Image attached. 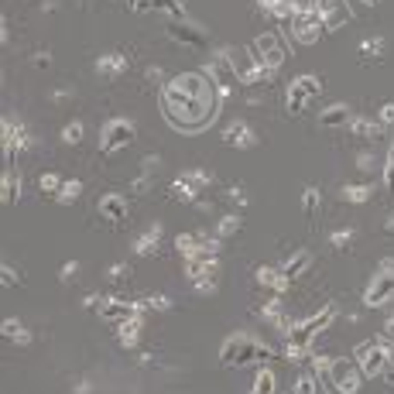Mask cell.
I'll return each mask as SVG.
<instances>
[{
	"instance_id": "8992f818",
	"label": "cell",
	"mask_w": 394,
	"mask_h": 394,
	"mask_svg": "<svg viewBox=\"0 0 394 394\" xmlns=\"http://www.w3.org/2000/svg\"><path fill=\"white\" fill-rule=\"evenodd\" d=\"M357 364H360L364 377H381V374L391 367V350H388V343L371 339V343L357 346Z\"/></svg>"
},
{
	"instance_id": "2e32d148",
	"label": "cell",
	"mask_w": 394,
	"mask_h": 394,
	"mask_svg": "<svg viewBox=\"0 0 394 394\" xmlns=\"http://www.w3.org/2000/svg\"><path fill=\"white\" fill-rule=\"evenodd\" d=\"M254 278H257V285H261L268 295H285V292L292 288V282L282 275V268H271V264H261Z\"/></svg>"
},
{
	"instance_id": "30bf717a",
	"label": "cell",
	"mask_w": 394,
	"mask_h": 394,
	"mask_svg": "<svg viewBox=\"0 0 394 394\" xmlns=\"http://www.w3.org/2000/svg\"><path fill=\"white\" fill-rule=\"evenodd\" d=\"M346 130L357 144H384V137H388V127L381 120H371V117H353Z\"/></svg>"
},
{
	"instance_id": "f6af8a7d",
	"label": "cell",
	"mask_w": 394,
	"mask_h": 394,
	"mask_svg": "<svg viewBox=\"0 0 394 394\" xmlns=\"http://www.w3.org/2000/svg\"><path fill=\"white\" fill-rule=\"evenodd\" d=\"M141 367H161V353H155V350L141 353Z\"/></svg>"
},
{
	"instance_id": "f1b7e54d",
	"label": "cell",
	"mask_w": 394,
	"mask_h": 394,
	"mask_svg": "<svg viewBox=\"0 0 394 394\" xmlns=\"http://www.w3.org/2000/svg\"><path fill=\"white\" fill-rule=\"evenodd\" d=\"M237 230H240V216H237V213H230V216H223V219L216 223L213 237H219V240H230V237H233Z\"/></svg>"
},
{
	"instance_id": "b9f144b4",
	"label": "cell",
	"mask_w": 394,
	"mask_h": 394,
	"mask_svg": "<svg viewBox=\"0 0 394 394\" xmlns=\"http://www.w3.org/2000/svg\"><path fill=\"white\" fill-rule=\"evenodd\" d=\"M130 193H134V196H148V193H151V175H137V179L130 182Z\"/></svg>"
},
{
	"instance_id": "9c48e42d",
	"label": "cell",
	"mask_w": 394,
	"mask_h": 394,
	"mask_svg": "<svg viewBox=\"0 0 394 394\" xmlns=\"http://www.w3.org/2000/svg\"><path fill=\"white\" fill-rule=\"evenodd\" d=\"M144 302H120V298H103V305H99V315L106 319V322H113V326H120V322H127V319H141L144 315Z\"/></svg>"
},
{
	"instance_id": "52a82bcc",
	"label": "cell",
	"mask_w": 394,
	"mask_h": 394,
	"mask_svg": "<svg viewBox=\"0 0 394 394\" xmlns=\"http://www.w3.org/2000/svg\"><path fill=\"white\" fill-rule=\"evenodd\" d=\"M250 52H254L257 62H264V66H271V69H282V62H285V55H288L285 38H282L278 31H264V35H257L254 45H250Z\"/></svg>"
},
{
	"instance_id": "f907efd6",
	"label": "cell",
	"mask_w": 394,
	"mask_h": 394,
	"mask_svg": "<svg viewBox=\"0 0 394 394\" xmlns=\"http://www.w3.org/2000/svg\"><path fill=\"white\" fill-rule=\"evenodd\" d=\"M381 381H384V384H388V388H394V367H388V371H384V374H381Z\"/></svg>"
},
{
	"instance_id": "e575fe53",
	"label": "cell",
	"mask_w": 394,
	"mask_h": 394,
	"mask_svg": "<svg viewBox=\"0 0 394 394\" xmlns=\"http://www.w3.org/2000/svg\"><path fill=\"white\" fill-rule=\"evenodd\" d=\"M144 86H148V90H161V86H165V72H161L158 66H148V69H144Z\"/></svg>"
},
{
	"instance_id": "277c9868",
	"label": "cell",
	"mask_w": 394,
	"mask_h": 394,
	"mask_svg": "<svg viewBox=\"0 0 394 394\" xmlns=\"http://www.w3.org/2000/svg\"><path fill=\"white\" fill-rule=\"evenodd\" d=\"M322 93V79L319 76H298L288 83V90H285V110L292 113V117H302L315 99Z\"/></svg>"
},
{
	"instance_id": "74e56055",
	"label": "cell",
	"mask_w": 394,
	"mask_h": 394,
	"mask_svg": "<svg viewBox=\"0 0 394 394\" xmlns=\"http://www.w3.org/2000/svg\"><path fill=\"white\" fill-rule=\"evenodd\" d=\"M127 271H130V264H127V261H120V264L106 268V282H110V285H120V282L127 278Z\"/></svg>"
},
{
	"instance_id": "484cf974",
	"label": "cell",
	"mask_w": 394,
	"mask_h": 394,
	"mask_svg": "<svg viewBox=\"0 0 394 394\" xmlns=\"http://www.w3.org/2000/svg\"><path fill=\"white\" fill-rule=\"evenodd\" d=\"M17 199H21V175L14 168H7V175H3V202L14 206Z\"/></svg>"
},
{
	"instance_id": "e0dca14e",
	"label": "cell",
	"mask_w": 394,
	"mask_h": 394,
	"mask_svg": "<svg viewBox=\"0 0 394 394\" xmlns=\"http://www.w3.org/2000/svg\"><path fill=\"white\" fill-rule=\"evenodd\" d=\"M161 237H165V226H161V223H151V226L134 240V254H141V257H155L158 247H161Z\"/></svg>"
},
{
	"instance_id": "d6a6232c",
	"label": "cell",
	"mask_w": 394,
	"mask_h": 394,
	"mask_svg": "<svg viewBox=\"0 0 394 394\" xmlns=\"http://www.w3.org/2000/svg\"><path fill=\"white\" fill-rule=\"evenodd\" d=\"M79 196H83V182H79V179H69V182L62 186V193H59V202L72 206V202H76Z\"/></svg>"
},
{
	"instance_id": "4dcf8cb0",
	"label": "cell",
	"mask_w": 394,
	"mask_h": 394,
	"mask_svg": "<svg viewBox=\"0 0 394 394\" xmlns=\"http://www.w3.org/2000/svg\"><path fill=\"white\" fill-rule=\"evenodd\" d=\"M83 137H86L83 120H69V124L62 127V144H83Z\"/></svg>"
},
{
	"instance_id": "7a4b0ae2",
	"label": "cell",
	"mask_w": 394,
	"mask_h": 394,
	"mask_svg": "<svg viewBox=\"0 0 394 394\" xmlns=\"http://www.w3.org/2000/svg\"><path fill=\"white\" fill-rule=\"evenodd\" d=\"M275 357V350L271 346H264V343H257L254 336H247V333H233L226 343H223V353H219V360L226 364V367H250V364H268Z\"/></svg>"
},
{
	"instance_id": "6da1fadb",
	"label": "cell",
	"mask_w": 394,
	"mask_h": 394,
	"mask_svg": "<svg viewBox=\"0 0 394 394\" xmlns=\"http://www.w3.org/2000/svg\"><path fill=\"white\" fill-rule=\"evenodd\" d=\"M161 103H165V113L175 127L199 130L219 110V93H216V86L206 83V76H179L165 86Z\"/></svg>"
},
{
	"instance_id": "7402d4cb",
	"label": "cell",
	"mask_w": 394,
	"mask_h": 394,
	"mask_svg": "<svg viewBox=\"0 0 394 394\" xmlns=\"http://www.w3.org/2000/svg\"><path fill=\"white\" fill-rule=\"evenodd\" d=\"M175 250H179L186 261L199 257V250H202V233H179V237H175Z\"/></svg>"
},
{
	"instance_id": "ba28073f",
	"label": "cell",
	"mask_w": 394,
	"mask_h": 394,
	"mask_svg": "<svg viewBox=\"0 0 394 394\" xmlns=\"http://www.w3.org/2000/svg\"><path fill=\"white\" fill-rule=\"evenodd\" d=\"M360 377H364V371L353 364V360H333V367H329V384L336 388L339 394H357L360 391Z\"/></svg>"
},
{
	"instance_id": "836d02e7",
	"label": "cell",
	"mask_w": 394,
	"mask_h": 394,
	"mask_svg": "<svg viewBox=\"0 0 394 394\" xmlns=\"http://www.w3.org/2000/svg\"><path fill=\"white\" fill-rule=\"evenodd\" d=\"M250 394H275V374L271 371H261L257 381H254V391Z\"/></svg>"
},
{
	"instance_id": "ac0fdd59",
	"label": "cell",
	"mask_w": 394,
	"mask_h": 394,
	"mask_svg": "<svg viewBox=\"0 0 394 394\" xmlns=\"http://www.w3.org/2000/svg\"><path fill=\"white\" fill-rule=\"evenodd\" d=\"M350 120H353V113H350L346 103H333V106H326L319 113V124L322 127H350Z\"/></svg>"
},
{
	"instance_id": "5bb4252c",
	"label": "cell",
	"mask_w": 394,
	"mask_h": 394,
	"mask_svg": "<svg viewBox=\"0 0 394 394\" xmlns=\"http://www.w3.org/2000/svg\"><path fill=\"white\" fill-rule=\"evenodd\" d=\"M168 35H172V41L189 45V48H196V52L206 48V35L199 31L193 21H172V24H168Z\"/></svg>"
},
{
	"instance_id": "4fadbf2b",
	"label": "cell",
	"mask_w": 394,
	"mask_h": 394,
	"mask_svg": "<svg viewBox=\"0 0 394 394\" xmlns=\"http://www.w3.org/2000/svg\"><path fill=\"white\" fill-rule=\"evenodd\" d=\"M223 144H230V148H254L257 134H254V127L247 120H230L223 127Z\"/></svg>"
},
{
	"instance_id": "ee69618b",
	"label": "cell",
	"mask_w": 394,
	"mask_h": 394,
	"mask_svg": "<svg viewBox=\"0 0 394 394\" xmlns=\"http://www.w3.org/2000/svg\"><path fill=\"white\" fill-rule=\"evenodd\" d=\"M76 275H79V261H69V264H66V268L59 271V282H62V285H69V282H72Z\"/></svg>"
},
{
	"instance_id": "f546056e",
	"label": "cell",
	"mask_w": 394,
	"mask_h": 394,
	"mask_svg": "<svg viewBox=\"0 0 394 394\" xmlns=\"http://www.w3.org/2000/svg\"><path fill=\"white\" fill-rule=\"evenodd\" d=\"M62 179L55 175V172H45L41 179H38V189H41V196H52V199H59V193H62Z\"/></svg>"
},
{
	"instance_id": "3957f363",
	"label": "cell",
	"mask_w": 394,
	"mask_h": 394,
	"mask_svg": "<svg viewBox=\"0 0 394 394\" xmlns=\"http://www.w3.org/2000/svg\"><path fill=\"white\" fill-rule=\"evenodd\" d=\"M333 319H336V308H333V305L319 308L315 315H308V319H302V322L292 326V333L285 336V343H288V346H295V350H312V339H315V336H319V333L333 322Z\"/></svg>"
},
{
	"instance_id": "9a60e30c",
	"label": "cell",
	"mask_w": 394,
	"mask_h": 394,
	"mask_svg": "<svg viewBox=\"0 0 394 394\" xmlns=\"http://www.w3.org/2000/svg\"><path fill=\"white\" fill-rule=\"evenodd\" d=\"M391 295H394V275L391 271H377L374 282H371L367 292H364V302H367L371 308H377L381 302H388Z\"/></svg>"
},
{
	"instance_id": "cb8c5ba5",
	"label": "cell",
	"mask_w": 394,
	"mask_h": 394,
	"mask_svg": "<svg viewBox=\"0 0 394 394\" xmlns=\"http://www.w3.org/2000/svg\"><path fill=\"white\" fill-rule=\"evenodd\" d=\"M319 209H322V196H319V189L312 186V189H305V196H302V213H305V219L315 226L319 223Z\"/></svg>"
},
{
	"instance_id": "44dd1931",
	"label": "cell",
	"mask_w": 394,
	"mask_h": 394,
	"mask_svg": "<svg viewBox=\"0 0 394 394\" xmlns=\"http://www.w3.org/2000/svg\"><path fill=\"white\" fill-rule=\"evenodd\" d=\"M117 343H120L124 350H134V346L141 343V319L120 322V326H117Z\"/></svg>"
},
{
	"instance_id": "d590c367",
	"label": "cell",
	"mask_w": 394,
	"mask_h": 394,
	"mask_svg": "<svg viewBox=\"0 0 394 394\" xmlns=\"http://www.w3.org/2000/svg\"><path fill=\"white\" fill-rule=\"evenodd\" d=\"M186 179H189V182H193V186H196L199 193H202V189H206V186H213V175H209V172H206V168H189V172H186Z\"/></svg>"
},
{
	"instance_id": "c3c4849f",
	"label": "cell",
	"mask_w": 394,
	"mask_h": 394,
	"mask_svg": "<svg viewBox=\"0 0 394 394\" xmlns=\"http://www.w3.org/2000/svg\"><path fill=\"white\" fill-rule=\"evenodd\" d=\"M48 66H52V55L48 52H38L35 55V69H48Z\"/></svg>"
},
{
	"instance_id": "8d00e7d4",
	"label": "cell",
	"mask_w": 394,
	"mask_h": 394,
	"mask_svg": "<svg viewBox=\"0 0 394 394\" xmlns=\"http://www.w3.org/2000/svg\"><path fill=\"white\" fill-rule=\"evenodd\" d=\"M357 168H360V172H377V168H381V161H377V155L360 151V155H357Z\"/></svg>"
},
{
	"instance_id": "d4e9b609",
	"label": "cell",
	"mask_w": 394,
	"mask_h": 394,
	"mask_svg": "<svg viewBox=\"0 0 394 394\" xmlns=\"http://www.w3.org/2000/svg\"><path fill=\"white\" fill-rule=\"evenodd\" d=\"M168 193L179 199V202H189V206H193V202H199V189L189 182V179H186V175H182V179H175V182L168 186Z\"/></svg>"
},
{
	"instance_id": "bcb514c9",
	"label": "cell",
	"mask_w": 394,
	"mask_h": 394,
	"mask_svg": "<svg viewBox=\"0 0 394 394\" xmlns=\"http://www.w3.org/2000/svg\"><path fill=\"white\" fill-rule=\"evenodd\" d=\"M381 124H384V127H394V103H384V106H381Z\"/></svg>"
},
{
	"instance_id": "ab89813d",
	"label": "cell",
	"mask_w": 394,
	"mask_h": 394,
	"mask_svg": "<svg viewBox=\"0 0 394 394\" xmlns=\"http://www.w3.org/2000/svg\"><path fill=\"white\" fill-rule=\"evenodd\" d=\"M144 305L155 308V312H168V308H172V298L168 295H148L144 298Z\"/></svg>"
},
{
	"instance_id": "f35d334b",
	"label": "cell",
	"mask_w": 394,
	"mask_h": 394,
	"mask_svg": "<svg viewBox=\"0 0 394 394\" xmlns=\"http://www.w3.org/2000/svg\"><path fill=\"white\" fill-rule=\"evenodd\" d=\"M381 179H384L388 193L394 196V144H391V155H388V161H384V172H381Z\"/></svg>"
},
{
	"instance_id": "603a6c76",
	"label": "cell",
	"mask_w": 394,
	"mask_h": 394,
	"mask_svg": "<svg viewBox=\"0 0 394 394\" xmlns=\"http://www.w3.org/2000/svg\"><path fill=\"white\" fill-rule=\"evenodd\" d=\"M0 333H3L10 343H17V346H28V343H31V333H28L17 319H3V322H0Z\"/></svg>"
},
{
	"instance_id": "1f68e13d",
	"label": "cell",
	"mask_w": 394,
	"mask_h": 394,
	"mask_svg": "<svg viewBox=\"0 0 394 394\" xmlns=\"http://www.w3.org/2000/svg\"><path fill=\"white\" fill-rule=\"evenodd\" d=\"M353 240H357V233H353V230H336V233H329V247H333L336 254L350 250V247H353Z\"/></svg>"
},
{
	"instance_id": "816d5d0a",
	"label": "cell",
	"mask_w": 394,
	"mask_h": 394,
	"mask_svg": "<svg viewBox=\"0 0 394 394\" xmlns=\"http://www.w3.org/2000/svg\"><path fill=\"white\" fill-rule=\"evenodd\" d=\"M76 394H90V381H79V384H76Z\"/></svg>"
},
{
	"instance_id": "4316f807",
	"label": "cell",
	"mask_w": 394,
	"mask_h": 394,
	"mask_svg": "<svg viewBox=\"0 0 394 394\" xmlns=\"http://www.w3.org/2000/svg\"><path fill=\"white\" fill-rule=\"evenodd\" d=\"M339 196H343V202L360 206V202H367V199L374 196V186H343V189H339Z\"/></svg>"
},
{
	"instance_id": "83f0119b",
	"label": "cell",
	"mask_w": 394,
	"mask_h": 394,
	"mask_svg": "<svg viewBox=\"0 0 394 394\" xmlns=\"http://www.w3.org/2000/svg\"><path fill=\"white\" fill-rule=\"evenodd\" d=\"M292 394H322V381L315 374H298L295 384H292Z\"/></svg>"
},
{
	"instance_id": "7c38bea8",
	"label": "cell",
	"mask_w": 394,
	"mask_h": 394,
	"mask_svg": "<svg viewBox=\"0 0 394 394\" xmlns=\"http://www.w3.org/2000/svg\"><path fill=\"white\" fill-rule=\"evenodd\" d=\"M99 216H103L106 223L120 226V223H127V216H130V202L124 196H117V193H103V196H99Z\"/></svg>"
},
{
	"instance_id": "7dc6e473",
	"label": "cell",
	"mask_w": 394,
	"mask_h": 394,
	"mask_svg": "<svg viewBox=\"0 0 394 394\" xmlns=\"http://www.w3.org/2000/svg\"><path fill=\"white\" fill-rule=\"evenodd\" d=\"M17 285V271L10 264H3V288H14Z\"/></svg>"
},
{
	"instance_id": "d6986e66",
	"label": "cell",
	"mask_w": 394,
	"mask_h": 394,
	"mask_svg": "<svg viewBox=\"0 0 394 394\" xmlns=\"http://www.w3.org/2000/svg\"><path fill=\"white\" fill-rule=\"evenodd\" d=\"M308 264H312V254H308V250H295V254L282 264V275H285L288 282H298V278L308 271Z\"/></svg>"
},
{
	"instance_id": "60d3db41",
	"label": "cell",
	"mask_w": 394,
	"mask_h": 394,
	"mask_svg": "<svg viewBox=\"0 0 394 394\" xmlns=\"http://www.w3.org/2000/svg\"><path fill=\"white\" fill-rule=\"evenodd\" d=\"M158 168H161V158H158V155H148V158L141 161V175H151V179H155Z\"/></svg>"
},
{
	"instance_id": "f5cc1de1",
	"label": "cell",
	"mask_w": 394,
	"mask_h": 394,
	"mask_svg": "<svg viewBox=\"0 0 394 394\" xmlns=\"http://www.w3.org/2000/svg\"><path fill=\"white\" fill-rule=\"evenodd\" d=\"M384 233H391V237H394V213L388 216V223H384Z\"/></svg>"
},
{
	"instance_id": "681fc988",
	"label": "cell",
	"mask_w": 394,
	"mask_h": 394,
	"mask_svg": "<svg viewBox=\"0 0 394 394\" xmlns=\"http://www.w3.org/2000/svg\"><path fill=\"white\" fill-rule=\"evenodd\" d=\"M69 99H72V93H69V90H55V93H52V103H59V106H66Z\"/></svg>"
},
{
	"instance_id": "5b68a950",
	"label": "cell",
	"mask_w": 394,
	"mask_h": 394,
	"mask_svg": "<svg viewBox=\"0 0 394 394\" xmlns=\"http://www.w3.org/2000/svg\"><path fill=\"white\" fill-rule=\"evenodd\" d=\"M134 137H137V127H134L130 120H124V117H113V120L103 124L99 148H103V155H117V151H124L127 144H134Z\"/></svg>"
},
{
	"instance_id": "7bdbcfd3",
	"label": "cell",
	"mask_w": 394,
	"mask_h": 394,
	"mask_svg": "<svg viewBox=\"0 0 394 394\" xmlns=\"http://www.w3.org/2000/svg\"><path fill=\"white\" fill-rule=\"evenodd\" d=\"M226 199H230L233 206H247V189H244V186H230V189H226Z\"/></svg>"
},
{
	"instance_id": "8fae6325",
	"label": "cell",
	"mask_w": 394,
	"mask_h": 394,
	"mask_svg": "<svg viewBox=\"0 0 394 394\" xmlns=\"http://www.w3.org/2000/svg\"><path fill=\"white\" fill-rule=\"evenodd\" d=\"M130 52H110V55H99L97 59V76L99 79H120L130 72Z\"/></svg>"
},
{
	"instance_id": "ffe728a7",
	"label": "cell",
	"mask_w": 394,
	"mask_h": 394,
	"mask_svg": "<svg viewBox=\"0 0 394 394\" xmlns=\"http://www.w3.org/2000/svg\"><path fill=\"white\" fill-rule=\"evenodd\" d=\"M360 66H377L381 59H384V38L381 35H374V38H367L364 45H360Z\"/></svg>"
}]
</instances>
